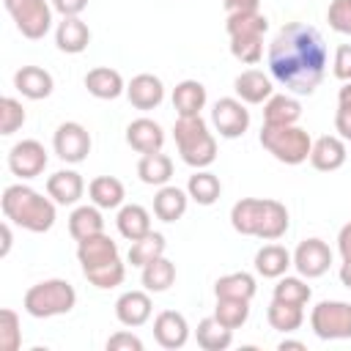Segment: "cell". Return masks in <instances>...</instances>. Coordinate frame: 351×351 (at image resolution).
Instances as JSON below:
<instances>
[{
	"label": "cell",
	"mask_w": 351,
	"mask_h": 351,
	"mask_svg": "<svg viewBox=\"0 0 351 351\" xmlns=\"http://www.w3.org/2000/svg\"><path fill=\"white\" fill-rule=\"evenodd\" d=\"M219 178L214 173H195L189 176V195L200 203V206H211L217 197H219Z\"/></svg>",
	"instance_id": "f35d334b"
},
{
	"label": "cell",
	"mask_w": 351,
	"mask_h": 351,
	"mask_svg": "<svg viewBox=\"0 0 351 351\" xmlns=\"http://www.w3.org/2000/svg\"><path fill=\"white\" fill-rule=\"evenodd\" d=\"M173 280H176V266L165 255H159L143 266V285L148 291H167L173 285Z\"/></svg>",
	"instance_id": "836d02e7"
},
{
	"label": "cell",
	"mask_w": 351,
	"mask_h": 351,
	"mask_svg": "<svg viewBox=\"0 0 351 351\" xmlns=\"http://www.w3.org/2000/svg\"><path fill=\"white\" fill-rule=\"evenodd\" d=\"M206 104V88L197 80H184L173 90V107L178 115H200Z\"/></svg>",
	"instance_id": "603a6c76"
},
{
	"label": "cell",
	"mask_w": 351,
	"mask_h": 351,
	"mask_svg": "<svg viewBox=\"0 0 351 351\" xmlns=\"http://www.w3.org/2000/svg\"><path fill=\"white\" fill-rule=\"evenodd\" d=\"M82 271H85L88 282H93L96 288L121 285V280H123V274H126V269H123V263H121L118 258H112V261H107V263H99V266H90V269H82Z\"/></svg>",
	"instance_id": "74e56055"
},
{
	"label": "cell",
	"mask_w": 351,
	"mask_h": 351,
	"mask_svg": "<svg viewBox=\"0 0 351 351\" xmlns=\"http://www.w3.org/2000/svg\"><path fill=\"white\" fill-rule=\"evenodd\" d=\"M55 41H58V47H60L63 52L77 55V52H82V49L88 47L90 30H88V25H85L80 16H63V22L58 25Z\"/></svg>",
	"instance_id": "ffe728a7"
},
{
	"label": "cell",
	"mask_w": 351,
	"mask_h": 351,
	"mask_svg": "<svg viewBox=\"0 0 351 351\" xmlns=\"http://www.w3.org/2000/svg\"><path fill=\"white\" fill-rule=\"evenodd\" d=\"M326 44L321 33L304 22H288L280 27L269 47V69L277 82L293 93H313L324 80Z\"/></svg>",
	"instance_id": "6da1fadb"
},
{
	"label": "cell",
	"mask_w": 351,
	"mask_h": 351,
	"mask_svg": "<svg viewBox=\"0 0 351 351\" xmlns=\"http://www.w3.org/2000/svg\"><path fill=\"white\" fill-rule=\"evenodd\" d=\"M101 230H104V219H101L99 208H93V206H80V208L71 211V217H69V233H71L77 241H82V239H88V236H96V233H101Z\"/></svg>",
	"instance_id": "83f0119b"
},
{
	"label": "cell",
	"mask_w": 351,
	"mask_h": 351,
	"mask_svg": "<svg viewBox=\"0 0 351 351\" xmlns=\"http://www.w3.org/2000/svg\"><path fill=\"white\" fill-rule=\"evenodd\" d=\"M85 88L96 99H115L123 90V77L110 66H96L85 74Z\"/></svg>",
	"instance_id": "44dd1931"
},
{
	"label": "cell",
	"mask_w": 351,
	"mask_h": 351,
	"mask_svg": "<svg viewBox=\"0 0 351 351\" xmlns=\"http://www.w3.org/2000/svg\"><path fill=\"white\" fill-rule=\"evenodd\" d=\"M0 206H3V214L8 219H14L16 225H22L33 233H44L55 222V206L25 184L5 186V192L0 197Z\"/></svg>",
	"instance_id": "7a4b0ae2"
},
{
	"label": "cell",
	"mask_w": 351,
	"mask_h": 351,
	"mask_svg": "<svg viewBox=\"0 0 351 351\" xmlns=\"http://www.w3.org/2000/svg\"><path fill=\"white\" fill-rule=\"evenodd\" d=\"M77 258H80L82 269L99 266V263H107V261L118 258V244H115L110 236H104V230H101V233L88 236V239L80 241V247H77Z\"/></svg>",
	"instance_id": "5bb4252c"
},
{
	"label": "cell",
	"mask_w": 351,
	"mask_h": 351,
	"mask_svg": "<svg viewBox=\"0 0 351 351\" xmlns=\"http://www.w3.org/2000/svg\"><path fill=\"white\" fill-rule=\"evenodd\" d=\"M340 282L346 288H351V261H343V266H340Z\"/></svg>",
	"instance_id": "9f6ffc18"
},
{
	"label": "cell",
	"mask_w": 351,
	"mask_h": 351,
	"mask_svg": "<svg viewBox=\"0 0 351 351\" xmlns=\"http://www.w3.org/2000/svg\"><path fill=\"white\" fill-rule=\"evenodd\" d=\"M14 88L27 99H47L52 93V77L41 66H22L14 74Z\"/></svg>",
	"instance_id": "2e32d148"
},
{
	"label": "cell",
	"mask_w": 351,
	"mask_h": 351,
	"mask_svg": "<svg viewBox=\"0 0 351 351\" xmlns=\"http://www.w3.org/2000/svg\"><path fill=\"white\" fill-rule=\"evenodd\" d=\"M280 351H304V343H299V340H282L280 343Z\"/></svg>",
	"instance_id": "680465c9"
},
{
	"label": "cell",
	"mask_w": 351,
	"mask_h": 351,
	"mask_svg": "<svg viewBox=\"0 0 351 351\" xmlns=\"http://www.w3.org/2000/svg\"><path fill=\"white\" fill-rule=\"evenodd\" d=\"M52 5H55L63 16H77V14L88 5V0H52Z\"/></svg>",
	"instance_id": "f5cc1de1"
},
{
	"label": "cell",
	"mask_w": 351,
	"mask_h": 351,
	"mask_svg": "<svg viewBox=\"0 0 351 351\" xmlns=\"http://www.w3.org/2000/svg\"><path fill=\"white\" fill-rule=\"evenodd\" d=\"M107 351H143V343L132 332H115L107 340Z\"/></svg>",
	"instance_id": "c3c4849f"
},
{
	"label": "cell",
	"mask_w": 351,
	"mask_h": 351,
	"mask_svg": "<svg viewBox=\"0 0 351 351\" xmlns=\"http://www.w3.org/2000/svg\"><path fill=\"white\" fill-rule=\"evenodd\" d=\"M8 167L14 176L19 178H33V176H41L44 167H47V151L38 140H22L11 148L8 154Z\"/></svg>",
	"instance_id": "ba28073f"
},
{
	"label": "cell",
	"mask_w": 351,
	"mask_h": 351,
	"mask_svg": "<svg viewBox=\"0 0 351 351\" xmlns=\"http://www.w3.org/2000/svg\"><path fill=\"white\" fill-rule=\"evenodd\" d=\"M178 154H181V159H184L186 165H192V167H206V165H211L214 156H217V140H214L208 132H203L200 137L181 143V145H178Z\"/></svg>",
	"instance_id": "484cf974"
},
{
	"label": "cell",
	"mask_w": 351,
	"mask_h": 351,
	"mask_svg": "<svg viewBox=\"0 0 351 351\" xmlns=\"http://www.w3.org/2000/svg\"><path fill=\"white\" fill-rule=\"evenodd\" d=\"M211 118L222 137H239L250 126V112L239 99H219L211 110Z\"/></svg>",
	"instance_id": "9c48e42d"
},
{
	"label": "cell",
	"mask_w": 351,
	"mask_h": 351,
	"mask_svg": "<svg viewBox=\"0 0 351 351\" xmlns=\"http://www.w3.org/2000/svg\"><path fill=\"white\" fill-rule=\"evenodd\" d=\"M335 77L351 80V44L337 47V52H335Z\"/></svg>",
	"instance_id": "681fc988"
},
{
	"label": "cell",
	"mask_w": 351,
	"mask_h": 351,
	"mask_svg": "<svg viewBox=\"0 0 351 351\" xmlns=\"http://www.w3.org/2000/svg\"><path fill=\"white\" fill-rule=\"evenodd\" d=\"M269 324L280 332H293L302 326V304H288V302H280V299H271L269 304Z\"/></svg>",
	"instance_id": "d590c367"
},
{
	"label": "cell",
	"mask_w": 351,
	"mask_h": 351,
	"mask_svg": "<svg viewBox=\"0 0 351 351\" xmlns=\"http://www.w3.org/2000/svg\"><path fill=\"white\" fill-rule=\"evenodd\" d=\"M118 230H121V236H126L129 241L143 239L145 233H151V217H148V211H145L143 206H137V203L123 206V208L118 211Z\"/></svg>",
	"instance_id": "4316f807"
},
{
	"label": "cell",
	"mask_w": 351,
	"mask_h": 351,
	"mask_svg": "<svg viewBox=\"0 0 351 351\" xmlns=\"http://www.w3.org/2000/svg\"><path fill=\"white\" fill-rule=\"evenodd\" d=\"M335 126H337V132H340L343 140H351V107H343L340 104V110L335 115Z\"/></svg>",
	"instance_id": "816d5d0a"
},
{
	"label": "cell",
	"mask_w": 351,
	"mask_h": 351,
	"mask_svg": "<svg viewBox=\"0 0 351 351\" xmlns=\"http://www.w3.org/2000/svg\"><path fill=\"white\" fill-rule=\"evenodd\" d=\"M126 93H129V101L137 110H151V107H156L162 101L165 88H162V80L159 77H154V74H137V77H132Z\"/></svg>",
	"instance_id": "e0dca14e"
},
{
	"label": "cell",
	"mask_w": 351,
	"mask_h": 351,
	"mask_svg": "<svg viewBox=\"0 0 351 351\" xmlns=\"http://www.w3.org/2000/svg\"><path fill=\"white\" fill-rule=\"evenodd\" d=\"M186 335H189V326H186V318L176 310H162L154 321V337L159 346L165 348H181L186 343Z\"/></svg>",
	"instance_id": "7c38bea8"
},
{
	"label": "cell",
	"mask_w": 351,
	"mask_h": 351,
	"mask_svg": "<svg viewBox=\"0 0 351 351\" xmlns=\"http://www.w3.org/2000/svg\"><path fill=\"white\" fill-rule=\"evenodd\" d=\"M206 132V123L200 115H178L176 126H173V134H176V143H186V140H195Z\"/></svg>",
	"instance_id": "bcb514c9"
},
{
	"label": "cell",
	"mask_w": 351,
	"mask_h": 351,
	"mask_svg": "<svg viewBox=\"0 0 351 351\" xmlns=\"http://www.w3.org/2000/svg\"><path fill=\"white\" fill-rule=\"evenodd\" d=\"M326 19L337 33L351 36V0H332L329 11H326Z\"/></svg>",
	"instance_id": "7dc6e473"
},
{
	"label": "cell",
	"mask_w": 351,
	"mask_h": 351,
	"mask_svg": "<svg viewBox=\"0 0 351 351\" xmlns=\"http://www.w3.org/2000/svg\"><path fill=\"white\" fill-rule=\"evenodd\" d=\"M299 115H302V107L291 96H269L263 107V123H271V126H291L299 121Z\"/></svg>",
	"instance_id": "d4e9b609"
},
{
	"label": "cell",
	"mask_w": 351,
	"mask_h": 351,
	"mask_svg": "<svg viewBox=\"0 0 351 351\" xmlns=\"http://www.w3.org/2000/svg\"><path fill=\"white\" fill-rule=\"evenodd\" d=\"M77 302V293L71 288V282L66 280H44L27 288L25 293V310L36 318H49V315H60L69 313Z\"/></svg>",
	"instance_id": "3957f363"
},
{
	"label": "cell",
	"mask_w": 351,
	"mask_h": 351,
	"mask_svg": "<svg viewBox=\"0 0 351 351\" xmlns=\"http://www.w3.org/2000/svg\"><path fill=\"white\" fill-rule=\"evenodd\" d=\"M214 293H217V299H247L250 302L255 293V280L247 271H233V274H225L217 280Z\"/></svg>",
	"instance_id": "f546056e"
},
{
	"label": "cell",
	"mask_w": 351,
	"mask_h": 351,
	"mask_svg": "<svg viewBox=\"0 0 351 351\" xmlns=\"http://www.w3.org/2000/svg\"><path fill=\"white\" fill-rule=\"evenodd\" d=\"M288 230V211L280 200H261L258 197V211H255V225H252V236L261 239H280Z\"/></svg>",
	"instance_id": "30bf717a"
},
{
	"label": "cell",
	"mask_w": 351,
	"mask_h": 351,
	"mask_svg": "<svg viewBox=\"0 0 351 351\" xmlns=\"http://www.w3.org/2000/svg\"><path fill=\"white\" fill-rule=\"evenodd\" d=\"M165 252V236L162 233H145L143 239H137V241H132V247H129V263L132 266H145V263H151L154 258H159Z\"/></svg>",
	"instance_id": "e575fe53"
},
{
	"label": "cell",
	"mask_w": 351,
	"mask_h": 351,
	"mask_svg": "<svg viewBox=\"0 0 351 351\" xmlns=\"http://www.w3.org/2000/svg\"><path fill=\"white\" fill-rule=\"evenodd\" d=\"M230 52L241 63H258L263 52V36H230Z\"/></svg>",
	"instance_id": "b9f144b4"
},
{
	"label": "cell",
	"mask_w": 351,
	"mask_h": 351,
	"mask_svg": "<svg viewBox=\"0 0 351 351\" xmlns=\"http://www.w3.org/2000/svg\"><path fill=\"white\" fill-rule=\"evenodd\" d=\"M25 38H41L49 30L52 14L44 0H3Z\"/></svg>",
	"instance_id": "8992f818"
},
{
	"label": "cell",
	"mask_w": 351,
	"mask_h": 351,
	"mask_svg": "<svg viewBox=\"0 0 351 351\" xmlns=\"http://www.w3.org/2000/svg\"><path fill=\"white\" fill-rule=\"evenodd\" d=\"M337 247H340V255H343V261H351V222L340 228V236H337Z\"/></svg>",
	"instance_id": "db71d44e"
},
{
	"label": "cell",
	"mask_w": 351,
	"mask_h": 351,
	"mask_svg": "<svg viewBox=\"0 0 351 351\" xmlns=\"http://www.w3.org/2000/svg\"><path fill=\"white\" fill-rule=\"evenodd\" d=\"M261 8V0H225L228 14H255Z\"/></svg>",
	"instance_id": "f907efd6"
},
{
	"label": "cell",
	"mask_w": 351,
	"mask_h": 351,
	"mask_svg": "<svg viewBox=\"0 0 351 351\" xmlns=\"http://www.w3.org/2000/svg\"><path fill=\"white\" fill-rule=\"evenodd\" d=\"M115 315L121 324L126 326H140L148 321L151 315V299L145 291H126L123 296H118L115 302Z\"/></svg>",
	"instance_id": "9a60e30c"
},
{
	"label": "cell",
	"mask_w": 351,
	"mask_h": 351,
	"mask_svg": "<svg viewBox=\"0 0 351 351\" xmlns=\"http://www.w3.org/2000/svg\"><path fill=\"white\" fill-rule=\"evenodd\" d=\"M47 192H49V197H55L63 206L77 203L82 197V178L74 170H58L47 178Z\"/></svg>",
	"instance_id": "7402d4cb"
},
{
	"label": "cell",
	"mask_w": 351,
	"mask_h": 351,
	"mask_svg": "<svg viewBox=\"0 0 351 351\" xmlns=\"http://www.w3.org/2000/svg\"><path fill=\"white\" fill-rule=\"evenodd\" d=\"M137 176L145 184H165L173 176V162H170V156H165L159 151L143 154L140 162H137Z\"/></svg>",
	"instance_id": "4dcf8cb0"
},
{
	"label": "cell",
	"mask_w": 351,
	"mask_h": 351,
	"mask_svg": "<svg viewBox=\"0 0 351 351\" xmlns=\"http://www.w3.org/2000/svg\"><path fill=\"white\" fill-rule=\"evenodd\" d=\"M332 263V250L321 241V239H304L299 241L296 252H293V266L299 269V274L304 277H321Z\"/></svg>",
	"instance_id": "8fae6325"
},
{
	"label": "cell",
	"mask_w": 351,
	"mask_h": 351,
	"mask_svg": "<svg viewBox=\"0 0 351 351\" xmlns=\"http://www.w3.org/2000/svg\"><path fill=\"white\" fill-rule=\"evenodd\" d=\"M274 299L288 302V304H307L310 299V285L302 282L299 277H282L274 285Z\"/></svg>",
	"instance_id": "60d3db41"
},
{
	"label": "cell",
	"mask_w": 351,
	"mask_h": 351,
	"mask_svg": "<svg viewBox=\"0 0 351 351\" xmlns=\"http://www.w3.org/2000/svg\"><path fill=\"white\" fill-rule=\"evenodd\" d=\"M88 192H90L93 203L101 206V208H115L123 200V184L115 176H99V178H93L90 186H88Z\"/></svg>",
	"instance_id": "d6a6232c"
},
{
	"label": "cell",
	"mask_w": 351,
	"mask_h": 351,
	"mask_svg": "<svg viewBox=\"0 0 351 351\" xmlns=\"http://www.w3.org/2000/svg\"><path fill=\"white\" fill-rule=\"evenodd\" d=\"M337 99H340V104H343V107H351V80L340 88V96H337Z\"/></svg>",
	"instance_id": "6f0895ef"
},
{
	"label": "cell",
	"mask_w": 351,
	"mask_h": 351,
	"mask_svg": "<svg viewBox=\"0 0 351 351\" xmlns=\"http://www.w3.org/2000/svg\"><path fill=\"white\" fill-rule=\"evenodd\" d=\"M291 266V255L285 247L280 244H266L258 250L255 255V269L263 274V277H280L285 274V269Z\"/></svg>",
	"instance_id": "1f68e13d"
},
{
	"label": "cell",
	"mask_w": 351,
	"mask_h": 351,
	"mask_svg": "<svg viewBox=\"0 0 351 351\" xmlns=\"http://www.w3.org/2000/svg\"><path fill=\"white\" fill-rule=\"evenodd\" d=\"M225 27H228L230 36H263L269 22L261 11H255V14H228Z\"/></svg>",
	"instance_id": "8d00e7d4"
},
{
	"label": "cell",
	"mask_w": 351,
	"mask_h": 351,
	"mask_svg": "<svg viewBox=\"0 0 351 351\" xmlns=\"http://www.w3.org/2000/svg\"><path fill=\"white\" fill-rule=\"evenodd\" d=\"M261 143L266 151H271L280 162L285 165H299L310 156V148H313V140L304 129H299L296 123L291 126H271V123H263L261 129Z\"/></svg>",
	"instance_id": "277c9868"
},
{
	"label": "cell",
	"mask_w": 351,
	"mask_h": 351,
	"mask_svg": "<svg viewBox=\"0 0 351 351\" xmlns=\"http://www.w3.org/2000/svg\"><path fill=\"white\" fill-rule=\"evenodd\" d=\"M255 211H258V197H241L233 211H230V222L239 233L252 236V225H255Z\"/></svg>",
	"instance_id": "7bdbcfd3"
},
{
	"label": "cell",
	"mask_w": 351,
	"mask_h": 351,
	"mask_svg": "<svg viewBox=\"0 0 351 351\" xmlns=\"http://www.w3.org/2000/svg\"><path fill=\"white\" fill-rule=\"evenodd\" d=\"M214 315H217L225 326L236 329V326H241V324L247 321V315H250V302H247V299H217Z\"/></svg>",
	"instance_id": "ab89813d"
},
{
	"label": "cell",
	"mask_w": 351,
	"mask_h": 351,
	"mask_svg": "<svg viewBox=\"0 0 351 351\" xmlns=\"http://www.w3.org/2000/svg\"><path fill=\"white\" fill-rule=\"evenodd\" d=\"M230 340H233V329L225 326L217 315L203 318L197 324V346L200 348H206V351H222V348L230 346Z\"/></svg>",
	"instance_id": "cb8c5ba5"
},
{
	"label": "cell",
	"mask_w": 351,
	"mask_h": 351,
	"mask_svg": "<svg viewBox=\"0 0 351 351\" xmlns=\"http://www.w3.org/2000/svg\"><path fill=\"white\" fill-rule=\"evenodd\" d=\"M55 154L63 159V162H82L88 154H90V134L82 123L77 121H66L55 129Z\"/></svg>",
	"instance_id": "52a82bcc"
},
{
	"label": "cell",
	"mask_w": 351,
	"mask_h": 351,
	"mask_svg": "<svg viewBox=\"0 0 351 351\" xmlns=\"http://www.w3.org/2000/svg\"><path fill=\"white\" fill-rule=\"evenodd\" d=\"M126 143L140 151V154H151V151H159L162 143H165V132L156 121L151 118H137L126 126Z\"/></svg>",
	"instance_id": "4fadbf2b"
},
{
	"label": "cell",
	"mask_w": 351,
	"mask_h": 351,
	"mask_svg": "<svg viewBox=\"0 0 351 351\" xmlns=\"http://www.w3.org/2000/svg\"><path fill=\"white\" fill-rule=\"evenodd\" d=\"M25 123V110L16 99H0V134H11Z\"/></svg>",
	"instance_id": "f6af8a7d"
},
{
	"label": "cell",
	"mask_w": 351,
	"mask_h": 351,
	"mask_svg": "<svg viewBox=\"0 0 351 351\" xmlns=\"http://www.w3.org/2000/svg\"><path fill=\"white\" fill-rule=\"evenodd\" d=\"M8 250H11V228L3 222L0 225V255H8Z\"/></svg>",
	"instance_id": "11a10c76"
},
{
	"label": "cell",
	"mask_w": 351,
	"mask_h": 351,
	"mask_svg": "<svg viewBox=\"0 0 351 351\" xmlns=\"http://www.w3.org/2000/svg\"><path fill=\"white\" fill-rule=\"evenodd\" d=\"M310 162L315 170H337L346 162V143L332 134L318 137L310 148Z\"/></svg>",
	"instance_id": "ac0fdd59"
},
{
	"label": "cell",
	"mask_w": 351,
	"mask_h": 351,
	"mask_svg": "<svg viewBox=\"0 0 351 351\" xmlns=\"http://www.w3.org/2000/svg\"><path fill=\"white\" fill-rule=\"evenodd\" d=\"M233 90L241 96V101H247V104H261L263 99L271 96V82H269V77H266L263 71L247 69V71H241V74L236 77Z\"/></svg>",
	"instance_id": "d6986e66"
},
{
	"label": "cell",
	"mask_w": 351,
	"mask_h": 351,
	"mask_svg": "<svg viewBox=\"0 0 351 351\" xmlns=\"http://www.w3.org/2000/svg\"><path fill=\"white\" fill-rule=\"evenodd\" d=\"M186 211V195L178 186H162L154 197V214L165 222H176Z\"/></svg>",
	"instance_id": "f1b7e54d"
},
{
	"label": "cell",
	"mask_w": 351,
	"mask_h": 351,
	"mask_svg": "<svg viewBox=\"0 0 351 351\" xmlns=\"http://www.w3.org/2000/svg\"><path fill=\"white\" fill-rule=\"evenodd\" d=\"M310 324L318 337L337 340L351 337V304L348 302H321L313 307Z\"/></svg>",
	"instance_id": "5b68a950"
},
{
	"label": "cell",
	"mask_w": 351,
	"mask_h": 351,
	"mask_svg": "<svg viewBox=\"0 0 351 351\" xmlns=\"http://www.w3.org/2000/svg\"><path fill=\"white\" fill-rule=\"evenodd\" d=\"M19 348V318L14 310H0V351H16Z\"/></svg>",
	"instance_id": "ee69618b"
}]
</instances>
